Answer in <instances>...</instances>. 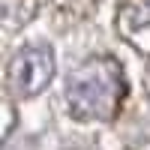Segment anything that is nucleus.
<instances>
[{
    "label": "nucleus",
    "instance_id": "obj_3",
    "mask_svg": "<svg viewBox=\"0 0 150 150\" xmlns=\"http://www.w3.org/2000/svg\"><path fill=\"white\" fill-rule=\"evenodd\" d=\"M126 21L150 27V0H129L126 3Z\"/></svg>",
    "mask_w": 150,
    "mask_h": 150
},
{
    "label": "nucleus",
    "instance_id": "obj_1",
    "mask_svg": "<svg viewBox=\"0 0 150 150\" xmlns=\"http://www.w3.org/2000/svg\"><path fill=\"white\" fill-rule=\"evenodd\" d=\"M126 93L123 69L111 57H90L69 75L66 99L78 120H111Z\"/></svg>",
    "mask_w": 150,
    "mask_h": 150
},
{
    "label": "nucleus",
    "instance_id": "obj_2",
    "mask_svg": "<svg viewBox=\"0 0 150 150\" xmlns=\"http://www.w3.org/2000/svg\"><path fill=\"white\" fill-rule=\"evenodd\" d=\"M54 75V54L51 48H42V45H33V48H24L12 57L9 63V90L27 99L45 90V84L51 81Z\"/></svg>",
    "mask_w": 150,
    "mask_h": 150
}]
</instances>
